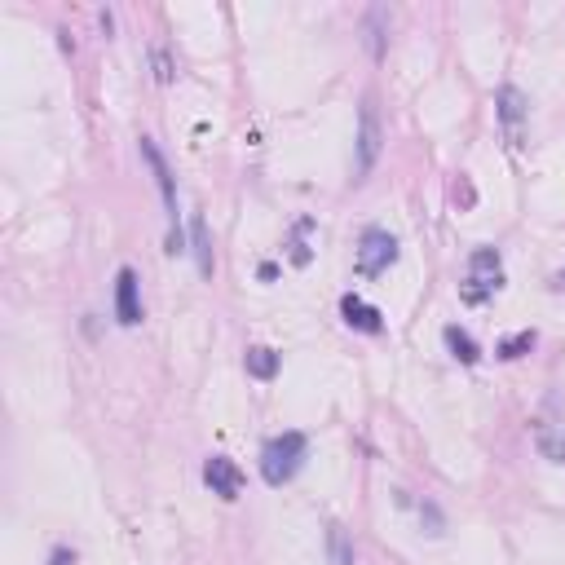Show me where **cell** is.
Returning <instances> with one entry per match:
<instances>
[{"instance_id":"1","label":"cell","mask_w":565,"mask_h":565,"mask_svg":"<svg viewBox=\"0 0 565 565\" xmlns=\"http://www.w3.org/2000/svg\"><path fill=\"white\" fill-rule=\"evenodd\" d=\"M305 455H309L305 433H279V437H270V442H265V451H261V477L270 486H287L296 473H301Z\"/></svg>"},{"instance_id":"2","label":"cell","mask_w":565,"mask_h":565,"mask_svg":"<svg viewBox=\"0 0 565 565\" xmlns=\"http://www.w3.org/2000/svg\"><path fill=\"white\" fill-rule=\"evenodd\" d=\"M499 287H504V257H499V248H477L468 257V279L460 287V296L468 305H482Z\"/></svg>"},{"instance_id":"3","label":"cell","mask_w":565,"mask_h":565,"mask_svg":"<svg viewBox=\"0 0 565 565\" xmlns=\"http://www.w3.org/2000/svg\"><path fill=\"white\" fill-rule=\"evenodd\" d=\"M142 159L151 164V173L159 181V195H164V208H168V252H186V243H181V212H177V186H173V173H168L164 155H159V146L151 137H142Z\"/></svg>"},{"instance_id":"4","label":"cell","mask_w":565,"mask_h":565,"mask_svg":"<svg viewBox=\"0 0 565 565\" xmlns=\"http://www.w3.org/2000/svg\"><path fill=\"white\" fill-rule=\"evenodd\" d=\"M393 261H398V239L380 226L362 230V239H358V274L362 279H380Z\"/></svg>"},{"instance_id":"5","label":"cell","mask_w":565,"mask_h":565,"mask_svg":"<svg viewBox=\"0 0 565 565\" xmlns=\"http://www.w3.org/2000/svg\"><path fill=\"white\" fill-rule=\"evenodd\" d=\"M380 151H385V129H380V115H376V102H362L358 111V173L367 177L376 168Z\"/></svg>"},{"instance_id":"6","label":"cell","mask_w":565,"mask_h":565,"mask_svg":"<svg viewBox=\"0 0 565 565\" xmlns=\"http://www.w3.org/2000/svg\"><path fill=\"white\" fill-rule=\"evenodd\" d=\"M204 482H208L212 495L230 504V499L243 495V468L234 460H226V455H212V460L204 464Z\"/></svg>"},{"instance_id":"7","label":"cell","mask_w":565,"mask_h":565,"mask_svg":"<svg viewBox=\"0 0 565 565\" xmlns=\"http://www.w3.org/2000/svg\"><path fill=\"white\" fill-rule=\"evenodd\" d=\"M495 106H499V120H504L508 137H513V146H521V124H526V111H530L526 93H521L517 84H504V89L495 93Z\"/></svg>"},{"instance_id":"8","label":"cell","mask_w":565,"mask_h":565,"mask_svg":"<svg viewBox=\"0 0 565 565\" xmlns=\"http://www.w3.org/2000/svg\"><path fill=\"white\" fill-rule=\"evenodd\" d=\"M115 318H120L124 327H137L142 323V301H137V274L124 265L120 274H115Z\"/></svg>"},{"instance_id":"9","label":"cell","mask_w":565,"mask_h":565,"mask_svg":"<svg viewBox=\"0 0 565 565\" xmlns=\"http://www.w3.org/2000/svg\"><path fill=\"white\" fill-rule=\"evenodd\" d=\"M340 314H345V323H349V327H358V332H367V336L385 332V314H380L376 305H367L362 296H354V292L340 296Z\"/></svg>"},{"instance_id":"10","label":"cell","mask_w":565,"mask_h":565,"mask_svg":"<svg viewBox=\"0 0 565 565\" xmlns=\"http://www.w3.org/2000/svg\"><path fill=\"white\" fill-rule=\"evenodd\" d=\"M535 446L543 460L565 464V415H543L535 424Z\"/></svg>"},{"instance_id":"11","label":"cell","mask_w":565,"mask_h":565,"mask_svg":"<svg viewBox=\"0 0 565 565\" xmlns=\"http://www.w3.org/2000/svg\"><path fill=\"white\" fill-rule=\"evenodd\" d=\"M243 367H248L252 380H274L283 367V358H279V349H270V345H252L248 354H243Z\"/></svg>"},{"instance_id":"12","label":"cell","mask_w":565,"mask_h":565,"mask_svg":"<svg viewBox=\"0 0 565 565\" xmlns=\"http://www.w3.org/2000/svg\"><path fill=\"white\" fill-rule=\"evenodd\" d=\"M190 252H195L199 274H204V279H212V239H208L204 217H190Z\"/></svg>"},{"instance_id":"13","label":"cell","mask_w":565,"mask_h":565,"mask_svg":"<svg viewBox=\"0 0 565 565\" xmlns=\"http://www.w3.org/2000/svg\"><path fill=\"white\" fill-rule=\"evenodd\" d=\"M442 340H446V349H451V358H460L464 367H473V362L482 358V349H477V340L468 336L464 327H455V323H451V327H446V332H442Z\"/></svg>"},{"instance_id":"14","label":"cell","mask_w":565,"mask_h":565,"mask_svg":"<svg viewBox=\"0 0 565 565\" xmlns=\"http://www.w3.org/2000/svg\"><path fill=\"white\" fill-rule=\"evenodd\" d=\"M385 23H389V14L385 9H371L367 14V31H371V53H376V58H385Z\"/></svg>"},{"instance_id":"15","label":"cell","mask_w":565,"mask_h":565,"mask_svg":"<svg viewBox=\"0 0 565 565\" xmlns=\"http://www.w3.org/2000/svg\"><path fill=\"white\" fill-rule=\"evenodd\" d=\"M530 349H535V332H517V336L499 340V358H521V354H530Z\"/></svg>"},{"instance_id":"16","label":"cell","mask_w":565,"mask_h":565,"mask_svg":"<svg viewBox=\"0 0 565 565\" xmlns=\"http://www.w3.org/2000/svg\"><path fill=\"white\" fill-rule=\"evenodd\" d=\"M327 543H332V561L336 565H354V548H349V535L340 526L327 530Z\"/></svg>"},{"instance_id":"17","label":"cell","mask_w":565,"mask_h":565,"mask_svg":"<svg viewBox=\"0 0 565 565\" xmlns=\"http://www.w3.org/2000/svg\"><path fill=\"white\" fill-rule=\"evenodd\" d=\"M305 234H309V221H301V226H296V239H292V265H309V261H314V252H309Z\"/></svg>"},{"instance_id":"18","label":"cell","mask_w":565,"mask_h":565,"mask_svg":"<svg viewBox=\"0 0 565 565\" xmlns=\"http://www.w3.org/2000/svg\"><path fill=\"white\" fill-rule=\"evenodd\" d=\"M155 80H159V84L173 80V62H168V53H164V49H155Z\"/></svg>"},{"instance_id":"19","label":"cell","mask_w":565,"mask_h":565,"mask_svg":"<svg viewBox=\"0 0 565 565\" xmlns=\"http://www.w3.org/2000/svg\"><path fill=\"white\" fill-rule=\"evenodd\" d=\"M261 279H265V283H270V279H279V265H274V261H265V265H261Z\"/></svg>"},{"instance_id":"20","label":"cell","mask_w":565,"mask_h":565,"mask_svg":"<svg viewBox=\"0 0 565 565\" xmlns=\"http://www.w3.org/2000/svg\"><path fill=\"white\" fill-rule=\"evenodd\" d=\"M552 287H557V292H565V274H557V279H552Z\"/></svg>"}]
</instances>
